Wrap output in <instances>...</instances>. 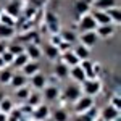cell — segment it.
<instances>
[{
    "label": "cell",
    "mask_w": 121,
    "mask_h": 121,
    "mask_svg": "<svg viewBox=\"0 0 121 121\" xmlns=\"http://www.w3.org/2000/svg\"><path fill=\"white\" fill-rule=\"evenodd\" d=\"M81 95H82L81 86H79V84H74V82L66 84L65 89H63V91H60V97H61V100L71 103V105H73V103H74Z\"/></svg>",
    "instance_id": "6da1fadb"
},
{
    "label": "cell",
    "mask_w": 121,
    "mask_h": 121,
    "mask_svg": "<svg viewBox=\"0 0 121 121\" xmlns=\"http://www.w3.org/2000/svg\"><path fill=\"white\" fill-rule=\"evenodd\" d=\"M103 84L102 81L97 78V79H86L82 84H81V91H82L84 95H89V97H95L102 92Z\"/></svg>",
    "instance_id": "7a4b0ae2"
},
{
    "label": "cell",
    "mask_w": 121,
    "mask_h": 121,
    "mask_svg": "<svg viewBox=\"0 0 121 121\" xmlns=\"http://www.w3.org/2000/svg\"><path fill=\"white\" fill-rule=\"evenodd\" d=\"M92 107H95V99L82 94V95L73 103V113H74V115H79V113H84V112H87V110H91Z\"/></svg>",
    "instance_id": "3957f363"
},
{
    "label": "cell",
    "mask_w": 121,
    "mask_h": 121,
    "mask_svg": "<svg viewBox=\"0 0 121 121\" xmlns=\"http://www.w3.org/2000/svg\"><path fill=\"white\" fill-rule=\"evenodd\" d=\"M48 81H47V76L42 73V71H39L36 73L34 76H31L28 79V86L32 89V91H37V92H42L44 91V87H45Z\"/></svg>",
    "instance_id": "277c9868"
},
{
    "label": "cell",
    "mask_w": 121,
    "mask_h": 121,
    "mask_svg": "<svg viewBox=\"0 0 121 121\" xmlns=\"http://www.w3.org/2000/svg\"><path fill=\"white\" fill-rule=\"evenodd\" d=\"M40 94H42L44 103H48V102L52 103V102H55V100L60 99V87L55 86V84H47Z\"/></svg>",
    "instance_id": "5b68a950"
},
{
    "label": "cell",
    "mask_w": 121,
    "mask_h": 121,
    "mask_svg": "<svg viewBox=\"0 0 121 121\" xmlns=\"http://www.w3.org/2000/svg\"><path fill=\"white\" fill-rule=\"evenodd\" d=\"M48 116H50V107L47 103H40L39 107L32 108V113H31L32 121H47Z\"/></svg>",
    "instance_id": "8992f818"
},
{
    "label": "cell",
    "mask_w": 121,
    "mask_h": 121,
    "mask_svg": "<svg viewBox=\"0 0 121 121\" xmlns=\"http://www.w3.org/2000/svg\"><path fill=\"white\" fill-rule=\"evenodd\" d=\"M99 118L103 121H116L120 120V112L115 110L112 105H105L102 110H99Z\"/></svg>",
    "instance_id": "52a82bcc"
},
{
    "label": "cell",
    "mask_w": 121,
    "mask_h": 121,
    "mask_svg": "<svg viewBox=\"0 0 121 121\" xmlns=\"http://www.w3.org/2000/svg\"><path fill=\"white\" fill-rule=\"evenodd\" d=\"M95 29H97V23L94 21L91 13H87V15L79 18V31L81 32H92Z\"/></svg>",
    "instance_id": "ba28073f"
},
{
    "label": "cell",
    "mask_w": 121,
    "mask_h": 121,
    "mask_svg": "<svg viewBox=\"0 0 121 121\" xmlns=\"http://www.w3.org/2000/svg\"><path fill=\"white\" fill-rule=\"evenodd\" d=\"M99 118V108L97 107H92L91 110L84 113H79V115H73L69 121H95Z\"/></svg>",
    "instance_id": "9c48e42d"
},
{
    "label": "cell",
    "mask_w": 121,
    "mask_h": 121,
    "mask_svg": "<svg viewBox=\"0 0 121 121\" xmlns=\"http://www.w3.org/2000/svg\"><path fill=\"white\" fill-rule=\"evenodd\" d=\"M24 53L28 55L31 61H39L42 58V47L39 44H28L24 47Z\"/></svg>",
    "instance_id": "30bf717a"
},
{
    "label": "cell",
    "mask_w": 121,
    "mask_h": 121,
    "mask_svg": "<svg viewBox=\"0 0 121 121\" xmlns=\"http://www.w3.org/2000/svg\"><path fill=\"white\" fill-rule=\"evenodd\" d=\"M45 24L48 26L52 34H58L61 31V28H60V19H58V16H56L53 11H48L45 15Z\"/></svg>",
    "instance_id": "8fae6325"
},
{
    "label": "cell",
    "mask_w": 121,
    "mask_h": 121,
    "mask_svg": "<svg viewBox=\"0 0 121 121\" xmlns=\"http://www.w3.org/2000/svg\"><path fill=\"white\" fill-rule=\"evenodd\" d=\"M78 40H79V44H82L84 47L92 48V47L97 44L99 37L95 36V31H92V32H81V34L78 36Z\"/></svg>",
    "instance_id": "7c38bea8"
},
{
    "label": "cell",
    "mask_w": 121,
    "mask_h": 121,
    "mask_svg": "<svg viewBox=\"0 0 121 121\" xmlns=\"http://www.w3.org/2000/svg\"><path fill=\"white\" fill-rule=\"evenodd\" d=\"M91 16L94 18V21L97 23V26H107V24H112V19L108 18L107 11L103 10H91Z\"/></svg>",
    "instance_id": "4fadbf2b"
},
{
    "label": "cell",
    "mask_w": 121,
    "mask_h": 121,
    "mask_svg": "<svg viewBox=\"0 0 121 121\" xmlns=\"http://www.w3.org/2000/svg\"><path fill=\"white\" fill-rule=\"evenodd\" d=\"M61 63H65L68 68H73V66H78L81 61L78 60V56L73 53V50H66L63 53H60V58H58Z\"/></svg>",
    "instance_id": "5bb4252c"
},
{
    "label": "cell",
    "mask_w": 121,
    "mask_h": 121,
    "mask_svg": "<svg viewBox=\"0 0 121 121\" xmlns=\"http://www.w3.org/2000/svg\"><path fill=\"white\" fill-rule=\"evenodd\" d=\"M79 66L82 68L86 79H97V71H95V63L92 60H84L79 63Z\"/></svg>",
    "instance_id": "9a60e30c"
},
{
    "label": "cell",
    "mask_w": 121,
    "mask_h": 121,
    "mask_svg": "<svg viewBox=\"0 0 121 121\" xmlns=\"http://www.w3.org/2000/svg\"><path fill=\"white\" fill-rule=\"evenodd\" d=\"M8 86L13 91H16L19 87H24V86H28V78L24 74H21V73H18V71H13V76H11V81H10Z\"/></svg>",
    "instance_id": "2e32d148"
},
{
    "label": "cell",
    "mask_w": 121,
    "mask_h": 121,
    "mask_svg": "<svg viewBox=\"0 0 121 121\" xmlns=\"http://www.w3.org/2000/svg\"><path fill=\"white\" fill-rule=\"evenodd\" d=\"M40 71V61H28L26 65L21 68V74H24L26 78H31V76H34L36 73H39Z\"/></svg>",
    "instance_id": "e0dca14e"
},
{
    "label": "cell",
    "mask_w": 121,
    "mask_h": 121,
    "mask_svg": "<svg viewBox=\"0 0 121 121\" xmlns=\"http://www.w3.org/2000/svg\"><path fill=\"white\" fill-rule=\"evenodd\" d=\"M68 78H71V81L74 84H81L86 81V74H84L82 68L78 65V66H73V68H69V74H68Z\"/></svg>",
    "instance_id": "ac0fdd59"
},
{
    "label": "cell",
    "mask_w": 121,
    "mask_h": 121,
    "mask_svg": "<svg viewBox=\"0 0 121 121\" xmlns=\"http://www.w3.org/2000/svg\"><path fill=\"white\" fill-rule=\"evenodd\" d=\"M73 53L78 56L79 61H84V60H91V48L84 47L82 44H76L74 47H71Z\"/></svg>",
    "instance_id": "d6986e66"
},
{
    "label": "cell",
    "mask_w": 121,
    "mask_h": 121,
    "mask_svg": "<svg viewBox=\"0 0 121 121\" xmlns=\"http://www.w3.org/2000/svg\"><path fill=\"white\" fill-rule=\"evenodd\" d=\"M91 5H92L94 10H103V11H107V10H110V8H115V7H120L118 0H94Z\"/></svg>",
    "instance_id": "ffe728a7"
},
{
    "label": "cell",
    "mask_w": 121,
    "mask_h": 121,
    "mask_svg": "<svg viewBox=\"0 0 121 121\" xmlns=\"http://www.w3.org/2000/svg\"><path fill=\"white\" fill-rule=\"evenodd\" d=\"M91 10H92L91 2H87V0H76L74 2V11L78 16H84L87 13H91Z\"/></svg>",
    "instance_id": "44dd1931"
},
{
    "label": "cell",
    "mask_w": 121,
    "mask_h": 121,
    "mask_svg": "<svg viewBox=\"0 0 121 121\" xmlns=\"http://www.w3.org/2000/svg\"><path fill=\"white\" fill-rule=\"evenodd\" d=\"M113 34H115V26H113V24L97 26V29H95V36L99 39H110Z\"/></svg>",
    "instance_id": "7402d4cb"
},
{
    "label": "cell",
    "mask_w": 121,
    "mask_h": 121,
    "mask_svg": "<svg viewBox=\"0 0 121 121\" xmlns=\"http://www.w3.org/2000/svg\"><path fill=\"white\" fill-rule=\"evenodd\" d=\"M58 36L61 39V42H66V44H69L71 47H73L74 42H78V34H76L74 31H71V29H63V31H60Z\"/></svg>",
    "instance_id": "603a6c76"
},
{
    "label": "cell",
    "mask_w": 121,
    "mask_h": 121,
    "mask_svg": "<svg viewBox=\"0 0 121 121\" xmlns=\"http://www.w3.org/2000/svg\"><path fill=\"white\" fill-rule=\"evenodd\" d=\"M42 56H45V58H48V60H58L60 58V50L56 48V45H53V44H48V45H45L44 48H42Z\"/></svg>",
    "instance_id": "cb8c5ba5"
},
{
    "label": "cell",
    "mask_w": 121,
    "mask_h": 121,
    "mask_svg": "<svg viewBox=\"0 0 121 121\" xmlns=\"http://www.w3.org/2000/svg\"><path fill=\"white\" fill-rule=\"evenodd\" d=\"M3 13L10 15L11 18L18 19L19 16H21V7H19L18 2H10L7 7H3Z\"/></svg>",
    "instance_id": "d4e9b609"
},
{
    "label": "cell",
    "mask_w": 121,
    "mask_h": 121,
    "mask_svg": "<svg viewBox=\"0 0 121 121\" xmlns=\"http://www.w3.org/2000/svg\"><path fill=\"white\" fill-rule=\"evenodd\" d=\"M50 115H52V121H69L71 120L69 112H68L66 108H63V107H60V108H56L53 112H50Z\"/></svg>",
    "instance_id": "484cf974"
},
{
    "label": "cell",
    "mask_w": 121,
    "mask_h": 121,
    "mask_svg": "<svg viewBox=\"0 0 121 121\" xmlns=\"http://www.w3.org/2000/svg\"><path fill=\"white\" fill-rule=\"evenodd\" d=\"M26 105H29L31 108H36V107H39L40 103H44V100H42V94L37 92V91H31V94H29V97L26 99Z\"/></svg>",
    "instance_id": "4316f807"
},
{
    "label": "cell",
    "mask_w": 121,
    "mask_h": 121,
    "mask_svg": "<svg viewBox=\"0 0 121 121\" xmlns=\"http://www.w3.org/2000/svg\"><path fill=\"white\" fill-rule=\"evenodd\" d=\"M53 74H55L58 79H65V78H68V74H69V68H68L65 63H61V61H56L55 68H53Z\"/></svg>",
    "instance_id": "83f0119b"
},
{
    "label": "cell",
    "mask_w": 121,
    "mask_h": 121,
    "mask_svg": "<svg viewBox=\"0 0 121 121\" xmlns=\"http://www.w3.org/2000/svg\"><path fill=\"white\" fill-rule=\"evenodd\" d=\"M15 110V103L13 100L10 99V97H3L2 100H0V113H3V115H10V113Z\"/></svg>",
    "instance_id": "f1b7e54d"
},
{
    "label": "cell",
    "mask_w": 121,
    "mask_h": 121,
    "mask_svg": "<svg viewBox=\"0 0 121 121\" xmlns=\"http://www.w3.org/2000/svg\"><path fill=\"white\" fill-rule=\"evenodd\" d=\"M16 36V31L15 28H8V26H3V24H0V40H10V39H13Z\"/></svg>",
    "instance_id": "f546056e"
},
{
    "label": "cell",
    "mask_w": 121,
    "mask_h": 121,
    "mask_svg": "<svg viewBox=\"0 0 121 121\" xmlns=\"http://www.w3.org/2000/svg\"><path fill=\"white\" fill-rule=\"evenodd\" d=\"M28 61H31L28 58V55H26V53H21V55L15 56V60H13V63H11V68H13L15 71H21V68L26 65Z\"/></svg>",
    "instance_id": "4dcf8cb0"
},
{
    "label": "cell",
    "mask_w": 121,
    "mask_h": 121,
    "mask_svg": "<svg viewBox=\"0 0 121 121\" xmlns=\"http://www.w3.org/2000/svg\"><path fill=\"white\" fill-rule=\"evenodd\" d=\"M24 44H21V42H11V44H8V50L10 53L13 56H18V55H21V53H24Z\"/></svg>",
    "instance_id": "1f68e13d"
},
{
    "label": "cell",
    "mask_w": 121,
    "mask_h": 121,
    "mask_svg": "<svg viewBox=\"0 0 121 121\" xmlns=\"http://www.w3.org/2000/svg\"><path fill=\"white\" fill-rule=\"evenodd\" d=\"M107 15H108V18L112 19V24L115 26H118L121 21V11H120V7H115V8H110L107 10Z\"/></svg>",
    "instance_id": "d6a6232c"
},
{
    "label": "cell",
    "mask_w": 121,
    "mask_h": 121,
    "mask_svg": "<svg viewBox=\"0 0 121 121\" xmlns=\"http://www.w3.org/2000/svg\"><path fill=\"white\" fill-rule=\"evenodd\" d=\"M11 76H13V69L11 68H3L0 69V84L2 86H8L11 81Z\"/></svg>",
    "instance_id": "836d02e7"
},
{
    "label": "cell",
    "mask_w": 121,
    "mask_h": 121,
    "mask_svg": "<svg viewBox=\"0 0 121 121\" xmlns=\"http://www.w3.org/2000/svg\"><path fill=\"white\" fill-rule=\"evenodd\" d=\"M31 87L29 86H24V87H19V89H16L15 91V97L16 99H19L21 102H26V99L29 97V94H31Z\"/></svg>",
    "instance_id": "e575fe53"
},
{
    "label": "cell",
    "mask_w": 121,
    "mask_h": 121,
    "mask_svg": "<svg viewBox=\"0 0 121 121\" xmlns=\"http://www.w3.org/2000/svg\"><path fill=\"white\" fill-rule=\"evenodd\" d=\"M16 21H18V19L11 18L10 15H7V13H2V16H0V24L8 26V28H15V26H16Z\"/></svg>",
    "instance_id": "d590c367"
},
{
    "label": "cell",
    "mask_w": 121,
    "mask_h": 121,
    "mask_svg": "<svg viewBox=\"0 0 121 121\" xmlns=\"http://www.w3.org/2000/svg\"><path fill=\"white\" fill-rule=\"evenodd\" d=\"M108 105H112L115 110L121 112V97H120V94H118V92L113 94V95H112V100H110V103H108Z\"/></svg>",
    "instance_id": "8d00e7d4"
},
{
    "label": "cell",
    "mask_w": 121,
    "mask_h": 121,
    "mask_svg": "<svg viewBox=\"0 0 121 121\" xmlns=\"http://www.w3.org/2000/svg\"><path fill=\"white\" fill-rule=\"evenodd\" d=\"M0 56H2V60H3V63H5L7 66H11V63H13V60H15V56L11 55V53H10L8 50H7V52H5L3 55H0Z\"/></svg>",
    "instance_id": "74e56055"
},
{
    "label": "cell",
    "mask_w": 121,
    "mask_h": 121,
    "mask_svg": "<svg viewBox=\"0 0 121 121\" xmlns=\"http://www.w3.org/2000/svg\"><path fill=\"white\" fill-rule=\"evenodd\" d=\"M7 48H8V44L5 40H0V55H3L7 52Z\"/></svg>",
    "instance_id": "f35d334b"
},
{
    "label": "cell",
    "mask_w": 121,
    "mask_h": 121,
    "mask_svg": "<svg viewBox=\"0 0 121 121\" xmlns=\"http://www.w3.org/2000/svg\"><path fill=\"white\" fill-rule=\"evenodd\" d=\"M3 68H8V66L3 63V60H2V56H0V69H3Z\"/></svg>",
    "instance_id": "ab89813d"
},
{
    "label": "cell",
    "mask_w": 121,
    "mask_h": 121,
    "mask_svg": "<svg viewBox=\"0 0 121 121\" xmlns=\"http://www.w3.org/2000/svg\"><path fill=\"white\" fill-rule=\"evenodd\" d=\"M0 121H7V115H3V113H0Z\"/></svg>",
    "instance_id": "60d3db41"
},
{
    "label": "cell",
    "mask_w": 121,
    "mask_h": 121,
    "mask_svg": "<svg viewBox=\"0 0 121 121\" xmlns=\"http://www.w3.org/2000/svg\"><path fill=\"white\" fill-rule=\"evenodd\" d=\"M3 97H5V92H3V91H2V89H0V100H2V99H3Z\"/></svg>",
    "instance_id": "b9f144b4"
},
{
    "label": "cell",
    "mask_w": 121,
    "mask_h": 121,
    "mask_svg": "<svg viewBox=\"0 0 121 121\" xmlns=\"http://www.w3.org/2000/svg\"><path fill=\"white\" fill-rule=\"evenodd\" d=\"M2 13H3V7H0V16H2Z\"/></svg>",
    "instance_id": "7bdbcfd3"
},
{
    "label": "cell",
    "mask_w": 121,
    "mask_h": 121,
    "mask_svg": "<svg viewBox=\"0 0 121 121\" xmlns=\"http://www.w3.org/2000/svg\"><path fill=\"white\" fill-rule=\"evenodd\" d=\"M95 121H103V120H100V118H97V120H95Z\"/></svg>",
    "instance_id": "ee69618b"
},
{
    "label": "cell",
    "mask_w": 121,
    "mask_h": 121,
    "mask_svg": "<svg viewBox=\"0 0 121 121\" xmlns=\"http://www.w3.org/2000/svg\"><path fill=\"white\" fill-rule=\"evenodd\" d=\"M116 121H120V120H116Z\"/></svg>",
    "instance_id": "f6af8a7d"
}]
</instances>
